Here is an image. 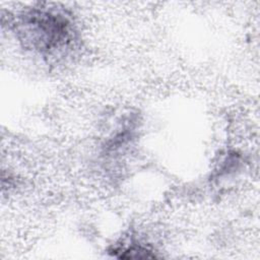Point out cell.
Instances as JSON below:
<instances>
[{
	"label": "cell",
	"mask_w": 260,
	"mask_h": 260,
	"mask_svg": "<svg viewBox=\"0 0 260 260\" xmlns=\"http://www.w3.org/2000/svg\"><path fill=\"white\" fill-rule=\"evenodd\" d=\"M24 41L41 53H53L67 47L73 38L70 19L60 10L35 7L19 19Z\"/></svg>",
	"instance_id": "obj_1"
}]
</instances>
